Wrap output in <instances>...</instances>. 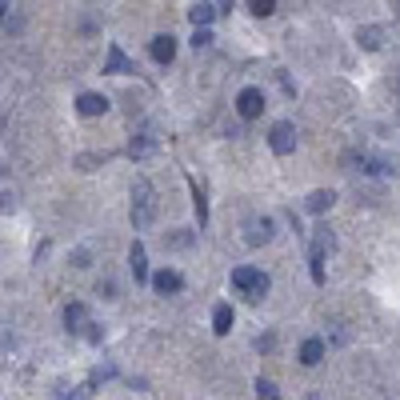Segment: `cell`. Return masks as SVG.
<instances>
[{
    "mask_svg": "<svg viewBox=\"0 0 400 400\" xmlns=\"http://www.w3.org/2000/svg\"><path fill=\"white\" fill-rule=\"evenodd\" d=\"M152 216H156V192H152V185L141 176V180L132 185V224H137V228H148Z\"/></svg>",
    "mask_w": 400,
    "mask_h": 400,
    "instance_id": "cell-1",
    "label": "cell"
},
{
    "mask_svg": "<svg viewBox=\"0 0 400 400\" xmlns=\"http://www.w3.org/2000/svg\"><path fill=\"white\" fill-rule=\"evenodd\" d=\"M233 288H240L248 301H264L268 296V277L252 264H240V268H233Z\"/></svg>",
    "mask_w": 400,
    "mask_h": 400,
    "instance_id": "cell-2",
    "label": "cell"
},
{
    "mask_svg": "<svg viewBox=\"0 0 400 400\" xmlns=\"http://www.w3.org/2000/svg\"><path fill=\"white\" fill-rule=\"evenodd\" d=\"M268 144H272V152H277V156H288V152L296 148V124L277 120V124H272V132H268Z\"/></svg>",
    "mask_w": 400,
    "mask_h": 400,
    "instance_id": "cell-3",
    "label": "cell"
},
{
    "mask_svg": "<svg viewBox=\"0 0 400 400\" xmlns=\"http://www.w3.org/2000/svg\"><path fill=\"white\" fill-rule=\"evenodd\" d=\"M236 113L244 120H257L260 113H264V93H260V89H244V93L236 96Z\"/></svg>",
    "mask_w": 400,
    "mask_h": 400,
    "instance_id": "cell-4",
    "label": "cell"
},
{
    "mask_svg": "<svg viewBox=\"0 0 400 400\" xmlns=\"http://www.w3.org/2000/svg\"><path fill=\"white\" fill-rule=\"evenodd\" d=\"M148 52H152V60H156V64H172V56H176V36H172V32L156 36V40L148 45Z\"/></svg>",
    "mask_w": 400,
    "mask_h": 400,
    "instance_id": "cell-5",
    "label": "cell"
},
{
    "mask_svg": "<svg viewBox=\"0 0 400 400\" xmlns=\"http://www.w3.org/2000/svg\"><path fill=\"white\" fill-rule=\"evenodd\" d=\"M128 268H132V277H137V284L152 281V277H148V252H144V244H141V240H137V244L128 248Z\"/></svg>",
    "mask_w": 400,
    "mask_h": 400,
    "instance_id": "cell-6",
    "label": "cell"
},
{
    "mask_svg": "<svg viewBox=\"0 0 400 400\" xmlns=\"http://www.w3.org/2000/svg\"><path fill=\"white\" fill-rule=\"evenodd\" d=\"M104 72H113V76H124V72H137V64L124 56V48L120 45H108V60H104Z\"/></svg>",
    "mask_w": 400,
    "mask_h": 400,
    "instance_id": "cell-7",
    "label": "cell"
},
{
    "mask_svg": "<svg viewBox=\"0 0 400 400\" xmlns=\"http://www.w3.org/2000/svg\"><path fill=\"white\" fill-rule=\"evenodd\" d=\"M76 113H80V117H104V113H108V100L100 93H84L76 100Z\"/></svg>",
    "mask_w": 400,
    "mask_h": 400,
    "instance_id": "cell-8",
    "label": "cell"
},
{
    "mask_svg": "<svg viewBox=\"0 0 400 400\" xmlns=\"http://www.w3.org/2000/svg\"><path fill=\"white\" fill-rule=\"evenodd\" d=\"M320 360H325V340L320 336H308L305 344H301V364L305 368H316Z\"/></svg>",
    "mask_w": 400,
    "mask_h": 400,
    "instance_id": "cell-9",
    "label": "cell"
},
{
    "mask_svg": "<svg viewBox=\"0 0 400 400\" xmlns=\"http://www.w3.org/2000/svg\"><path fill=\"white\" fill-rule=\"evenodd\" d=\"M180 272H172V268H161V272H152V288L161 292V296H168V292H180Z\"/></svg>",
    "mask_w": 400,
    "mask_h": 400,
    "instance_id": "cell-10",
    "label": "cell"
},
{
    "mask_svg": "<svg viewBox=\"0 0 400 400\" xmlns=\"http://www.w3.org/2000/svg\"><path fill=\"white\" fill-rule=\"evenodd\" d=\"M64 325H69V332H89V308L84 305H69L64 308Z\"/></svg>",
    "mask_w": 400,
    "mask_h": 400,
    "instance_id": "cell-11",
    "label": "cell"
},
{
    "mask_svg": "<svg viewBox=\"0 0 400 400\" xmlns=\"http://www.w3.org/2000/svg\"><path fill=\"white\" fill-rule=\"evenodd\" d=\"M332 204H336V192H332V189H316V192H312V196H308V200H305V209L312 212V216H320V212H329Z\"/></svg>",
    "mask_w": 400,
    "mask_h": 400,
    "instance_id": "cell-12",
    "label": "cell"
},
{
    "mask_svg": "<svg viewBox=\"0 0 400 400\" xmlns=\"http://www.w3.org/2000/svg\"><path fill=\"white\" fill-rule=\"evenodd\" d=\"M212 332H216V336H228V332H233V305L212 308Z\"/></svg>",
    "mask_w": 400,
    "mask_h": 400,
    "instance_id": "cell-13",
    "label": "cell"
},
{
    "mask_svg": "<svg viewBox=\"0 0 400 400\" xmlns=\"http://www.w3.org/2000/svg\"><path fill=\"white\" fill-rule=\"evenodd\" d=\"M216 12H220V4H192V8H189V21L196 24V28H209V24L216 21Z\"/></svg>",
    "mask_w": 400,
    "mask_h": 400,
    "instance_id": "cell-14",
    "label": "cell"
},
{
    "mask_svg": "<svg viewBox=\"0 0 400 400\" xmlns=\"http://www.w3.org/2000/svg\"><path fill=\"white\" fill-rule=\"evenodd\" d=\"M192 189V209H196V220H200V228L209 224V200H204V185L200 180H189Z\"/></svg>",
    "mask_w": 400,
    "mask_h": 400,
    "instance_id": "cell-15",
    "label": "cell"
},
{
    "mask_svg": "<svg viewBox=\"0 0 400 400\" xmlns=\"http://www.w3.org/2000/svg\"><path fill=\"white\" fill-rule=\"evenodd\" d=\"M152 148H156V141H152L148 132H141V137H132V144H128V156H132V161H144Z\"/></svg>",
    "mask_w": 400,
    "mask_h": 400,
    "instance_id": "cell-16",
    "label": "cell"
},
{
    "mask_svg": "<svg viewBox=\"0 0 400 400\" xmlns=\"http://www.w3.org/2000/svg\"><path fill=\"white\" fill-rule=\"evenodd\" d=\"M260 240H272V220L268 216L248 224V244H260Z\"/></svg>",
    "mask_w": 400,
    "mask_h": 400,
    "instance_id": "cell-17",
    "label": "cell"
},
{
    "mask_svg": "<svg viewBox=\"0 0 400 400\" xmlns=\"http://www.w3.org/2000/svg\"><path fill=\"white\" fill-rule=\"evenodd\" d=\"M332 248H336V236H332L329 228H316V236H312V252L325 257V252H332Z\"/></svg>",
    "mask_w": 400,
    "mask_h": 400,
    "instance_id": "cell-18",
    "label": "cell"
},
{
    "mask_svg": "<svg viewBox=\"0 0 400 400\" xmlns=\"http://www.w3.org/2000/svg\"><path fill=\"white\" fill-rule=\"evenodd\" d=\"M257 397H260V400H281V388H277L272 380L260 377V380H257Z\"/></svg>",
    "mask_w": 400,
    "mask_h": 400,
    "instance_id": "cell-19",
    "label": "cell"
},
{
    "mask_svg": "<svg viewBox=\"0 0 400 400\" xmlns=\"http://www.w3.org/2000/svg\"><path fill=\"white\" fill-rule=\"evenodd\" d=\"M117 377V364H100V368H93V377H89V388H96L100 380H113Z\"/></svg>",
    "mask_w": 400,
    "mask_h": 400,
    "instance_id": "cell-20",
    "label": "cell"
},
{
    "mask_svg": "<svg viewBox=\"0 0 400 400\" xmlns=\"http://www.w3.org/2000/svg\"><path fill=\"white\" fill-rule=\"evenodd\" d=\"M308 264H312V281L325 284V257L320 252H308Z\"/></svg>",
    "mask_w": 400,
    "mask_h": 400,
    "instance_id": "cell-21",
    "label": "cell"
},
{
    "mask_svg": "<svg viewBox=\"0 0 400 400\" xmlns=\"http://www.w3.org/2000/svg\"><path fill=\"white\" fill-rule=\"evenodd\" d=\"M364 48H377L380 45V28H360V36H356Z\"/></svg>",
    "mask_w": 400,
    "mask_h": 400,
    "instance_id": "cell-22",
    "label": "cell"
},
{
    "mask_svg": "<svg viewBox=\"0 0 400 400\" xmlns=\"http://www.w3.org/2000/svg\"><path fill=\"white\" fill-rule=\"evenodd\" d=\"M252 8V16H272L277 12V0H257V4H248Z\"/></svg>",
    "mask_w": 400,
    "mask_h": 400,
    "instance_id": "cell-23",
    "label": "cell"
},
{
    "mask_svg": "<svg viewBox=\"0 0 400 400\" xmlns=\"http://www.w3.org/2000/svg\"><path fill=\"white\" fill-rule=\"evenodd\" d=\"M209 45H212V32H209V28H196V36H192V48L200 52V48H209Z\"/></svg>",
    "mask_w": 400,
    "mask_h": 400,
    "instance_id": "cell-24",
    "label": "cell"
},
{
    "mask_svg": "<svg viewBox=\"0 0 400 400\" xmlns=\"http://www.w3.org/2000/svg\"><path fill=\"white\" fill-rule=\"evenodd\" d=\"M89 392H93V388L84 384V388H76V392H72V397H64V400H84V397H89Z\"/></svg>",
    "mask_w": 400,
    "mask_h": 400,
    "instance_id": "cell-25",
    "label": "cell"
}]
</instances>
